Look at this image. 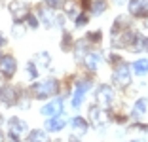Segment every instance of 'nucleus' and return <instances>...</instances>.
Returning <instances> with one entry per match:
<instances>
[{"instance_id": "nucleus-27", "label": "nucleus", "mask_w": 148, "mask_h": 142, "mask_svg": "<svg viewBox=\"0 0 148 142\" xmlns=\"http://www.w3.org/2000/svg\"><path fill=\"white\" fill-rule=\"evenodd\" d=\"M13 34H15V36H21L23 34V29L19 25H15V27H13Z\"/></svg>"}, {"instance_id": "nucleus-11", "label": "nucleus", "mask_w": 148, "mask_h": 142, "mask_svg": "<svg viewBox=\"0 0 148 142\" xmlns=\"http://www.w3.org/2000/svg\"><path fill=\"white\" fill-rule=\"evenodd\" d=\"M84 4L89 8L93 15H99L106 10V0H84Z\"/></svg>"}, {"instance_id": "nucleus-26", "label": "nucleus", "mask_w": 148, "mask_h": 142, "mask_svg": "<svg viewBox=\"0 0 148 142\" xmlns=\"http://www.w3.org/2000/svg\"><path fill=\"white\" fill-rule=\"evenodd\" d=\"M70 47V36L65 34V40H63V49H69Z\"/></svg>"}, {"instance_id": "nucleus-1", "label": "nucleus", "mask_w": 148, "mask_h": 142, "mask_svg": "<svg viewBox=\"0 0 148 142\" xmlns=\"http://www.w3.org/2000/svg\"><path fill=\"white\" fill-rule=\"evenodd\" d=\"M57 82L55 80H46V82H40L32 87V95H34L36 99H48L51 95L57 93Z\"/></svg>"}, {"instance_id": "nucleus-17", "label": "nucleus", "mask_w": 148, "mask_h": 142, "mask_svg": "<svg viewBox=\"0 0 148 142\" xmlns=\"http://www.w3.org/2000/svg\"><path fill=\"white\" fill-rule=\"evenodd\" d=\"M29 142H49V137L44 131H32L29 137Z\"/></svg>"}, {"instance_id": "nucleus-9", "label": "nucleus", "mask_w": 148, "mask_h": 142, "mask_svg": "<svg viewBox=\"0 0 148 142\" xmlns=\"http://www.w3.org/2000/svg\"><path fill=\"white\" fill-rule=\"evenodd\" d=\"M89 85H91L89 82H80L78 83V87H76V91H74V97H72V106L74 108H78L80 104H82L84 95H86V91L89 89Z\"/></svg>"}, {"instance_id": "nucleus-31", "label": "nucleus", "mask_w": 148, "mask_h": 142, "mask_svg": "<svg viewBox=\"0 0 148 142\" xmlns=\"http://www.w3.org/2000/svg\"><path fill=\"white\" fill-rule=\"evenodd\" d=\"M144 25H146V29H148V19H146V21H144Z\"/></svg>"}, {"instance_id": "nucleus-23", "label": "nucleus", "mask_w": 148, "mask_h": 142, "mask_svg": "<svg viewBox=\"0 0 148 142\" xmlns=\"http://www.w3.org/2000/svg\"><path fill=\"white\" fill-rule=\"evenodd\" d=\"M27 70H29V78H38V70H36V66L32 63L27 65Z\"/></svg>"}, {"instance_id": "nucleus-21", "label": "nucleus", "mask_w": 148, "mask_h": 142, "mask_svg": "<svg viewBox=\"0 0 148 142\" xmlns=\"http://www.w3.org/2000/svg\"><path fill=\"white\" fill-rule=\"evenodd\" d=\"M144 112H146V100L140 99L139 102L135 104V116H140V114H144Z\"/></svg>"}, {"instance_id": "nucleus-20", "label": "nucleus", "mask_w": 148, "mask_h": 142, "mask_svg": "<svg viewBox=\"0 0 148 142\" xmlns=\"http://www.w3.org/2000/svg\"><path fill=\"white\" fill-rule=\"evenodd\" d=\"M87 51V46H86V42L84 40H80L78 44H76V59H82L84 57V53Z\"/></svg>"}, {"instance_id": "nucleus-30", "label": "nucleus", "mask_w": 148, "mask_h": 142, "mask_svg": "<svg viewBox=\"0 0 148 142\" xmlns=\"http://www.w3.org/2000/svg\"><path fill=\"white\" fill-rule=\"evenodd\" d=\"M114 2H116V4H123V0H114Z\"/></svg>"}, {"instance_id": "nucleus-25", "label": "nucleus", "mask_w": 148, "mask_h": 142, "mask_svg": "<svg viewBox=\"0 0 148 142\" xmlns=\"http://www.w3.org/2000/svg\"><path fill=\"white\" fill-rule=\"evenodd\" d=\"M86 23H87V17H86V15H80V17H76V25H78V27L86 25Z\"/></svg>"}, {"instance_id": "nucleus-10", "label": "nucleus", "mask_w": 148, "mask_h": 142, "mask_svg": "<svg viewBox=\"0 0 148 142\" xmlns=\"http://www.w3.org/2000/svg\"><path fill=\"white\" fill-rule=\"evenodd\" d=\"M61 110H63V100L61 99H55V100L48 102L46 106L42 108V114H44V116H57Z\"/></svg>"}, {"instance_id": "nucleus-4", "label": "nucleus", "mask_w": 148, "mask_h": 142, "mask_svg": "<svg viewBox=\"0 0 148 142\" xmlns=\"http://www.w3.org/2000/svg\"><path fill=\"white\" fill-rule=\"evenodd\" d=\"M10 12H12L15 21H21L29 15V6L23 0H13V2H10Z\"/></svg>"}, {"instance_id": "nucleus-5", "label": "nucleus", "mask_w": 148, "mask_h": 142, "mask_svg": "<svg viewBox=\"0 0 148 142\" xmlns=\"http://www.w3.org/2000/svg\"><path fill=\"white\" fill-rule=\"evenodd\" d=\"M129 13L135 17H148V0H131Z\"/></svg>"}, {"instance_id": "nucleus-24", "label": "nucleus", "mask_w": 148, "mask_h": 142, "mask_svg": "<svg viewBox=\"0 0 148 142\" xmlns=\"http://www.w3.org/2000/svg\"><path fill=\"white\" fill-rule=\"evenodd\" d=\"M27 19H29V25H31V27H38V19H36L34 15H31V13H29V15H27Z\"/></svg>"}, {"instance_id": "nucleus-14", "label": "nucleus", "mask_w": 148, "mask_h": 142, "mask_svg": "<svg viewBox=\"0 0 148 142\" xmlns=\"http://www.w3.org/2000/svg\"><path fill=\"white\" fill-rule=\"evenodd\" d=\"M70 125H72V131L78 134V137L86 134V131H87V123H86V119H84V117H74V119L70 121Z\"/></svg>"}, {"instance_id": "nucleus-3", "label": "nucleus", "mask_w": 148, "mask_h": 142, "mask_svg": "<svg viewBox=\"0 0 148 142\" xmlns=\"http://www.w3.org/2000/svg\"><path fill=\"white\" fill-rule=\"evenodd\" d=\"M112 99H114V91L110 89L108 85H99V89H97V93H95V100L99 102V106L101 108L110 106Z\"/></svg>"}, {"instance_id": "nucleus-8", "label": "nucleus", "mask_w": 148, "mask_h": 142, "mask_svg": "<svg viewBox=\"0 0 148 142\" xmlns=\"http://www.w3.org/2000/svg\"><path fill=\"white\" fill-rule=\"evenodd\" d=\"M0 100L4 104H8V106H13L15 104V100H17V93H15V89L13 87H0Z\"/></svg>"}, {"instance_id": "nucleus-32", "label": "nucleus", "mask_w": 148, "mask_h": 142, "mask_svg": "<svg viewBox=\"0 0 148 142\" xmlns=\"http://www.w3.org/2000/svg\"><path fill=\"white\" fill-rule=\"evenodd\" d=\"M15 142H17V140H15Z\"/></svg>"}, {"instance_id": "nucleus-18", "label": "nucleus", "mask_w": 148, "mask_h": 142, "mask_svg": "<svg viewBox=\"0 0 148 142\" xmlns=\"http://www.w3.org/2000/svg\"><path fill=\"white\" fill-rule=\"evenodd\" d=\"M135 72L137 74H146L148 72V61L146 59H139V61H135Z\"/></svg>"}, {"instance_id": "nucleus-22", "label": "nucleus", "mask_w": 148, "mask_h": 142, "mask_svg": "<svg viewBox=\"0 0 148 142\" xmlns=\"http://www.w3.org/2000/svg\"><path fill=\"white\" fill-rule=\"evenodd\" d=\"M48 8H61L63 6V0H44Z\"/></svg>"}, {"instance_id": "nucleus-15", "label": "nucleus", "mask_w": 148, "mask_h": 142, "mask_svg": "<svg viewBox=\"0 0 148 142\" xmlns=\"http://www.w3.org/2000/svg\"><path fill=\"white\" fill-rule=\"evenodd\" d=\"M131 46H133L131 47L133 51H146L148 49V38H144V36H135Z\"/></svg>"}, {"instance_id": "nucleus-7", "label": "nucleus", "mask_w": 148, "mask_h": 142, "mask_svg": "<svg viewBox=\"0 0 148 142\" xmlns=\"http://www.w3.org/2000/svg\"><path fill=\"white\" fill-rule=\"evenodd\" d=\"M15 68H17V65H15V59L13 57H2L0 59V72L4 74L6 78H12L13 74H15Z\"/></svg>"}, {"instance_id": "nucleus-19", "label": "nucleus", "mask_w": 148, "mask_h": 142, "mask_svg": "<svg viewBox=\"0 0 148 142\" xmlns=\"http://www.w3.org/2000/svg\"><path fill=\"white\" fill-rule=\"evenodd\" d=\"M65 12L69 13V17L76 19V15H78V6L74 4L72 0H69V2H65Z\"/></svg>"}, {"instance_id": "nucleus-2", "label": "nucleus", "mask_w": 148, "mask_h": 142, "mask_svg": "<svg viewBox=\"0 0 148 142\" xmlns=\"http://www.w3.org/2000/svg\"><path fill=\"white\" fill-rule=\"evenodd\" d=\"M114 83L118 87H127L131 83V74H129V66L123 63V65H118L114 70Z\"/></svg>"}, {"instance_id": "nucleus-13", "label": "nucleus", "mask_w": 148, "mask_h": 142, "mask_svg": "<svg viewBox=\"0 0 148 142\" xmlns=\"http://www.w3.org/2000/svg\"><path fill=\"white\" fill-rule=\"evenodd\" d=\"M65 125H66V119L63 116H53V117H49V119L46 121L48 131H61Z\"/></svg>"}, {"instance_id": "nucleus-16", "label": "nucleus", "mask_w": 148, "mask_h": 142, "mask_svg": "<svg viewBox=\"0 0 148 142\" xmlns=\"http://www.w3.org/2000/svg\"><path fill=\"white\" fill-rule=\"evenodd\" d=\"M86 66L89 70H97V66H99V61H101V57L97 55V53H87L86 55Z\"/></svg>"}, {"instance_id": "nucleus-12", "label": "nucleus", "mask_w": 148, "mask_h": 142, "mask_svg": "<svg viewBox=\"0 0 148 142\" xmlns=\"http://www.w3.org/2000/svg\"><path fill=\"white\" fill-rule=\"evenodd\" d=\"M89 117H91L95 127H101V125L106 121V114L103 112V108H99V106H93L91 110H89Z\"/></svg>"}, {"instance_id": "nucleus-6", "label": "nucleus", "mask_w": 148, "mask_h": 142, "mask_svg": "<svg viewBox=\"0 0 148 142\" xmlns=\"http://www.w3.org/2000/svg\"><path fill=\"white\" fill-rule=\"evenodd\" d=\"M10 133H12V137L15 138V140H19V138L27 133V123L21 121L19 117H12V119H10Z\"/></svg>"}, {"instance_id": "nucleus-29", "label": "nucleus", "mask_w": 148, "mask_h": 142, "mask_svg": "<svg viewBox=\"0 0 148 142\" xmlns=\"http://www.w3.org/2000/svg\"><path fill=\"white\" fill-rule=\"evenodd\" d=\"M2 46H6V38H4L2 34H0V47H2Z\"/></svg>"}, {"instance_id": "nucleus-28", "label": "nucleus", "mask_w": 148, "mask_h": 142, "mask_svg": "<svg viewBox=\"0 0 148 142\" xmlns=\"http://www.w3.org/2000/svg\"><path fill=\"white\" fill-rule=\"evenodd\" d=\"M89 38L91 40H101V32H93V34H89Z\"/></svg>"}]
</instances>
